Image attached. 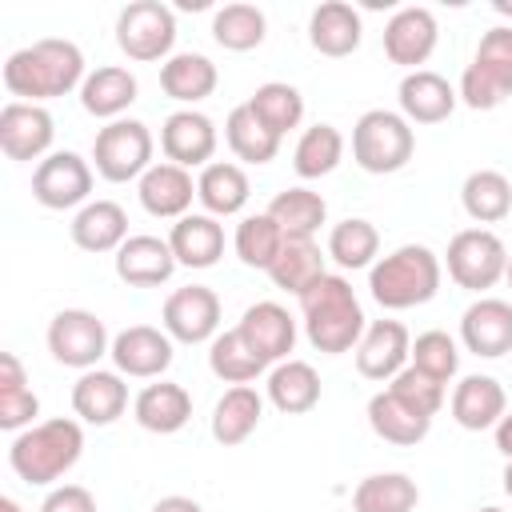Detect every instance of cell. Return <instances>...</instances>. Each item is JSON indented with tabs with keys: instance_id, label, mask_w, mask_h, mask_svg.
<instances>
[{
	"instance_id": "1",
	"label": "cell",
	"mask_w": 512,
	"mask_h": 512,
	"mask_svg": "<svg viewBox=\"0 0 512 512\" xmlns=\"http://www.w3.org/2000/svg\"><path fill=\"white\" fill-rule=\"evenodd\" d=\"M84 84V52L72 40H36L28 48H16L4 60V88L20 96L24 104L68 96Z\"/></svg>"
},
{
	"instance_id": "2",
	"label": "cell",
	"mask_w": 512,
	"mask_h": 512,
	"mask_svg": "<svg viewBox=\"0 0 512 512\" xmlns=\"http://www.w3.org/2000/svg\"><path fill=\"white\" fill-rule=\"evenodd\" d=\"M300 316H304V332H308L312 348L328 352V356L352 352L364 336V308H360L352 284L332 272L320 276L300 296Z\"/></svg>"
},
{
	"instance_id": "3",
	"label": "cell",
	"mask_w": 512,
	"mask_h": 512,
	"mask_svg": "<svg viewBox=\"0 0 512 512\" xmlns=\"http://www.w3.org/2000/svg\"><path fill=\"white\" fill-rule=\"evenodd\" d=\"M368 292L388 312L428 304L440 292V256L428 244H400L372 264Z\"/></svg>"
},
{
	"instance_id": "4",
	"label": "cell",
	"mask_w": 512,
	"mask_h": 512,
	"mask_svg": "<svg viewBox=\"0 0 512 512\" xmlns=\"http://www.w3.org/2000/svg\"><path fill=\"white\" fill-rule=\"evenodd\" d=\"M80 452H84L80 424L68 416H56L24 428L8 448V464L24 484H56L68 468H76Z\"/></svg>"
},
{
	"instance_id": "5",
	"label": "cell",
	"mask_w": 512,
	"mask_h": 512,
	"mask_svg": "<svg viewBox=\"0 0 512 512\" xmlns=\"http://www.w3.org/2000/svg\"><path fill=\"white\" fill-rule=\"evenodd\" d=\"M512 96V28L496 24L480 36L472 64L460 76V100L476 112H492Z\"/></svg>"
},
{
	"instance_id": "6",
	"label": "cell",
	"mask_w": 512,
	"mask_h": 512,
	"mask_svg": "<svg viewBox=\"0 0 512 512\" xmlns=\"http://www.w3.org/2000/svg\"><path fill=\"white\" fill-rule=\"evenodd\" d=\"M412 152H416V136L400 112L372 108L352 128V160L372 176L400 172L412 160Z\"/></svg>"
},
{
	"instance_id": "7",
	"label": "cell",
	"mask_w": 512,
	"mask_h": 512,
	"mask_svg": "<svg viewBox=\"0 0 512 512\" xmlns=\"http://www.w3.org/2000/svg\"><path fill=\"white\" fill-rule=\"evenodd\" d=\"M92 160L96 172L108 184H124L136 180L152 168V132L144 120H112L96 132L92 140Z\"/></svg>"
},
{
	"instance_id": "8",
	"label": "cell",
	"mask_w": 512,
	"mask_h": 512,
	"mask_svg": "<svg viewBox=\"0 0 512 512\" xmlns=\"http://www.w3.org/2000/svg\"><path fill=\"white\" fill-rule=\"evenodd\" d=\"M116 44L128 60L152 64L164 60L176 44V16L160 0H132L116 16Z\"/></svg>"
},
{
	"instance_id": "9",
	"label": "cell",
	"mask_w": 512,
	"mask_h": 512,
	"mask_svg": "<svg viewBox=\"0 0 512 512\" xmlns=\"http://www.w3.org/2000/svg\"><path fill=\"white\" fill-rule=\"evenodd\" d=\"M504 268H508V248L496 232L464 228L448 240V276L468 292L492 288L504 276Z\"/></svg>"
},
{
	"instance_id": "10",
	"label": "cell",
	"mask_w": 512,
	"mask_h": 512,
	"mask_svg": "<svg viewBox=\"0 0 512 512\" xmlns=\"http://www.w3.org/2000/svg\"><path fill=\"white\" fill-rule=\"evenodd\" d=\"M48 352L64 364V368H96V360L104 352H112L108 344V328L96 312L84 308H64L52 316L48 324Z\"/></svg>"
},
{
	"instance_id": "11",
	"label": "cell",
	"mask_w": 512,
	"mask_h": 512,
	"mask_svg": "<svg viewBox=\"0 0 512 512\" xmlns=\"http://www.w3.org/2000/svg\"><path fill=\"white\" fill-rule=\"evenodd\" d=\"M88 192H92V164L80 152H48L32 172V196L52 212L88 204Z\"/></svg>"
},
{
	"instance_id": "12",
	"label": "cell",
	"mask_w": 512,
	"mask_h": 512,
	"mask_svg": "<svg viewBox=\"0 0 512 512\" xmlns=\"http://www.w3.org/2000/svg\"><path fill=\"white\" fill-rule=\"evenodd\" d=\"M164 332L180 344H204V340H216V328H220V296L204 284H188V288H176L168 300H164Z\"/></svg>"
},
{
	"instance_id": "13",
	"label": "cell",
	"mask_w": 512,
	"mask_h": 512,
	"mask_svg": "<svg viewBox=\"0 0 512 512\" xmlns=\"http://www.w3.org/2000/svg\"><path fill=\"white\" fill-rule=\"evenodd\" d=\"M412 336L400 320H372L356 344V372L364 380H392L400 368H408Z\"/></svg>"
},
{
	"instance_id": "14",
	"label": "cell",
	"mask_w": 512,
	"mask_h": 512,
	"mask_svg": "<svg viewBox=\"0 0 512 512\" xmlns=\"http://www.w3.org/2000/svg\"><path fill=\"white\" fill-rule=\"evenodd\" d=\"M52 136H56V128H52L48 108L24 104V100L4 104V112H0V148H4L8 160H20V164L40 160L52 148Z\"/></svg>"
},
{
	"instance_id": "15",
	"label": "cell",
	"mask_w": 512,
	"mask_h": 512,
	"mask_svg": "<svg viewBox=\"0 0 512 512\" xmlns=\"http://www.w3.org/2000/svg\"><path fill=\"white\" fill-rule=\"evenodd\" d=\"M436 36H440L436 16L428 8H420V4H408V8L392 12V20L384 24V56L392 64L416 72V64H424L432 56Z\"/></svg>"
},
{
	"instance_id": "16",
	"label": "cell",
	"mask_w": 512,
	"mask_h": 512,
	"mask_svg": "<svg viewBox=\"0 0 512 512\" xmlns=\"http://www.w3.org/2000/svg\"><path fill=\"white\" fill-rule=\"evenodd\" d=\"M112 364L120 376L152 380L172 364V336L152 328V324H132L112 340Z\"/></svg>"
},
{
	"instance_id": "17",
	"label": "cell",
	"mask_w": 512,
	"mask_h": 512,
	"mask_svg": "<svg viewBox=\"0 0 512 512\" xmlns=\"http://www.w3.org/2000/svg\"><path fill=\"white\" fill-rule=\"evenodd\" d=\"M460 340L472 356H484V360L512 352V304L496 296L468 304L460 316Z\"/></svg>"
},
{
	"instance_id": "18",
	"label": "cell",
	"mask_w": 512,
	"mask_h": 512,
	"mask_svg": "<svg viewBox=\"0 0 512 512\" xmlns=\"http://www.w3.org/2000/svg\"><path fill=\"white\" fill-rule=\"evenodd\" d=\"M160 148L168 156V164H180V168H208L212 152H216V124L204 116V112H192V108H180L164 120L160 128Z\"/></svg>"
},
{
	"instance_id": "19",
	"label": "cell",
	"mask_w": 512,
	"mask_h": 512,
	"mask_svg": "<svg viewBox=\"0 0 512 512\" xmlns=\"http://www.w3.org/2000/svg\"><path fill=\"white\" fill-rule=\"evenodd\" d=\"M456 88L440 76V72H428V68H416L400 80L396 88V100H400V116L408 124H440L452 116L456 108Z\"/></svg>"
},
{
	"instance_id": "20",
	"label": "cell",
	"mask_w": 512,
	"mask_h": 512,
	"mask_svg": "<svg viewBox=\"0 0 512 512\" xmlns=\"http://www.w3.org/2000/svg\"><path fill=\"white\" fill-rule=\"evenodd\" d=\"M172 272H176V256H172V244L160 236H128L116 252V276L132 288L168 284Z\"/></svg>"
},
{
	"instance_id": "21",
	"label": "cell",
	"mask_w": 512,
	"mask_h": 512,
	"mask_svg": "<svg viewBox=\"0 0 512 512\" xmlns=\"http://www.w3.org/2000/svg\"><path fill=\"white\" fill-rule=\"evenodd\" d=\"M236 328L244 332V340L256 348V356H260L264 364L284 360V356L292 352V344H296V320H292L288 308H280L276 300L252 304V308L240 316Z\"/></svg>"
},
{
	"instance_id": "22",
	"label": "cell",
	"mask_w": 512,
	"mask_h": 512,
	"mask_svg": "<svg viewBox=\"0 0 512 512\" xmlns=\"http://www.w3.org/2000/svg\"><path fill=\"white\" fill-rule=\"evenodd\" d=\"M192 196H196V184H192L188 168H180V164L164 160V164H152L140 176V204H144L148 216L180 220V216H188Z\"/></svg>"
},
{
	"instance_id": "23",
	"label": "cell",
	"mask_w": 512,
	"mask_h": 512,
	"mask_svg": "<svg viewBox=\"0 0 512 512\" xmlns=\"http://www.w3.org/2000/svg\"><path fill=\"white\" fill-rule=\"evenodd\" d=\"M72 408L84 424H112L116 416H124L128 408V384L120 380V372H100V368H88L76 384H72Z\"/></svg>"
},
{
	"instance_id": "24",
	"label": "cell",
	"mask_w": 512,
	"mask_h": 512,
	"mask_svg": "<svg viewBox=\"0 0 512 512\" xmlns=\"http://www.w3.org/2000/svg\"><path fill=\"white\" fill-rule=\"evenodd\" d=\"M168 244H172L176 264H184V268H212L224 256V228L208 212H188V216H180L172 224Z\"/></svg>"
},
{
	"instance_id": "25",
	"label": "cell",
	"mask_w": 512,
	"mask_h": 512,
	"mask_svg": "<svg viewBox=\"0 0 512 512\" xmlns=\"http://www.w3.org/2000/svg\"><path fill=\"white\" fill-rule=\"evenodd\" d=\"M508 412V400H504V388L496 376H464L452 392V420L468 432H484V428H496L500 416Z\"/></svg>"
},
{
	"instance_id": "26",
	"label": "cell",
	"mask_w": 512,
	"mask_h": 512,
	"mask_svg": "<svg viewBox=\"0 0 512 512\" xmlns=\"http://www.w3.org/2000/svg\"><path fill=\"white\" fill-rule=\"evenodd\" d=\"M132 412H136V424L140 428H148L156 436H172V432H180L192 420V396H188L184 384L160 380V384L140 388Z\"/></svg>"
},
{
	"instance_id": "27",
	"label": "cell",
	"mask_w": 512,
	"mask_h": 512,
	"mask_svg": "<svg viewBox=\"0 0 512 512\" xmlns=\"http://www.w3.org/2000/svg\"><path fill=\"white\" fill-rule=\"evenodd\" d=\"M128 240V212L116 200H88L72 216V244L84 252H120Z\"/></svg>"
},
{
	"instance_id": "28",
	"label": "cell",
	"mask_w": 512,
	"mask_h": 512,
	"mask_svg": "<svg viewBox=\"0 0 512 512\" xmlns=\"http://www.w3.org/2000/svg\"><path fill=\"white\" fill-rule=\"evenodd\" d=\"M360 12L344 0H324L320 8H312V20H308V40L316 52L324 56H352L360 48Z\"/></svg>"
},
{
	"instance_id": "29",
	"label": "cell",
	"mask_w": 512,
	"mask_h": 512,
	"mask_svg": "<svg viewBox=\"0 0 512 512\" xmlns=\"http://www.w3.org/2000/svg\"><path fill=\"white\" fill-rule=\"evenodd\" d=\"M260 416H264V396L252 384H232L216 400V408H212V436H216V444H224V448L244 444L256 432Z\"/></svg>"
},
{
	"instance_id": "30",
	"label": "cell",
	"mask_w": 512,
	"mask_h": 512,
	"mask_svg": "<svg viewBox=\"0 0 512 512\" xmlns=\"http://www.w3.org/2000/svg\"><path fill=\"white\" fill-rule=\"evenodd\" d=\"M136 76L128 72V68H120V64H104V68H96V72H88L84 76V84H80V104H84V112L88 116H96V120H120V112L136 100Z\"/></svg>"
},
{
	"instance_id": "31",
	"label": "cell",
	"mask_w": 512,
	"mask_h": 512,
	"mask_svg": "<svg viewBox=\"0 0 512 512\" xmlns=\"http://www.w3.org/2000/svg\"><path fill=\"white\" fill-rule=\"evenodd\" d=\"M368 424H372V432H376L380 440L408 448V444H420V440L428 436L432 416L408 408L392 388H384V392H376V396L368 400Z\"/></svg>"
},
{
	"instance_id": "32",
	"label": "cell",
	"mask_w": 512,
	"mask_h": 512,
	"mask_svg": "<svg viewBox=\"0 0 512 512\" xmlns=\"http://www.w3.org/2000/svg\"><path fill=\"white\" fill-rule=\"evenodd\" d=\"M268 400L284 412V416H304L320 404V376L312 364L304 360H280L268 372Z\"/></svg>"
},
{
	"instance_id": "33",
	"label": "cell",
	"mask_w": 512,
	"mask_h": 512,
	"mask_svg": "<svg viewBox=\"0 0 512 512\" xmlns=\"http://www.w3.org/2000/svg\"><path fill=\"white\" fill-rule=\"evenodd\" d=\"M160 88L180 104H196L216 92V64L204 52H176L160 64Z\"/></svg>"
},
{
	"instance_id": "34",
	"label": "cell",
	"mask_w": 512,
	"mask_h": 512,
	"mask_svg": "<svg viewBox=\"0 0 512 512\" xmlns=\"http://www.w3.org/2000/svg\"><path fill=\"white\" fill-rule=\"evenodd\" d=\"M248 176L232 160H212L196 180V200L208 216H236L248 204Z\"/></svg>"
},
{
	"instance_id": "35",
	"label": "cell",
	"mask_w": 512,
	"mask_h": 512,
	"mask_svg": "<svg viewBox=\"0 0 512 512\" xmlns=\"http://www.w3.org/2000/svg\"><path fill=\"white\" fill-rule=\"evenodd\" d=\"M268 216L280 224V232H284L288 240H312V236L320 232L324 216H328V204H324V196L312 192V188H284V192L272 196Z\"/></svg>"
},
{
	"instance_id": "36",
	"label": "cell",
	"mask_w": 512,
	"mask_h": 512,
	"mask_svg": "<svg viewBox=\"0 0 512 512\" xmlns=\"http://www.w3.org/2000/svg\"><path fill=\"white\" fill-rule=\"evenodd\" d=\"M460 204L476 224H500L512 212V184L496 168H476L460 188Z\"/></svg>"
},
{
	"instance_id": "37",
	"label": "cell",
	"mask_w": 512,
	"mask_h": 512,
	"mask_svg": "<svg viewBox=\"0 0 512 512\" xmlns=\"http://www.w3.org/2000/svg\"><path fill=\"white\" fill-rule=\"evenodd\" d=\"M268 276H272L276 288L304 296L320 276H328V272H324V252H320V244H316V240H288V236H284V248H280V256L272 260Z\"/></svg>"
},
{
	"instance_id": "38",
	"label": "cell",
	"mask_w": 512,
	"mask_h": 512,
	"mask_svg": "<svg viewBox=\"0 0 512 512\" xmlns=\"http://www.w3.org/2000/svg\"><path fill=\"white\" fill-rule=\"evenodd\" d=\"M416 504H420V488L404 472L364 476L356 484V492H352V508L356 512H412Z\"/></svg>"
},
{
	"instance_id": "39",
	"label": "cell",
	"mask_w": 512,
	"mask_h": 512,
	"mask_svg": "<svg viewBox=\"0 0 512 512\" xmlns=\"http://www.w3.org/2000/svg\"><path fill=\"white\" fill-rule=\"evenodd\" d=\"M224 140H228L232 156L244 160V164H268V160H276V152H280V136L268 132V128L256 120V112H252L248 104H236V108L228 112V120H224Z\"/></svg>"
},
{
	"instance_id": "40",
	"label": "cell",
	"mask_w": 512,
	"mask_h": 512,
	"mask_svg": "<svg viewBox=\"0 0 512 512\" xmlns=\"http://www.w3.org/2000/svg\"><path fill=\"white\" fill-rule=\"evenodd\" d=\"M36 412H40V400L24 380V364L12 352H0V428L4 432L32 428Z\"/></svg>"
},
{
	"instance_id": "41",
	"label": "cell",
	"mask_w": 512,
	"mask_h": 512,
	"mask_svg": "<svg viewBox=\"0 0 512 512\" xmlns=\"http://www.w3.org/2000/svg\"><path fill=\"white\" fill-rule=\"evenodd\" d=\"M340 156H344V136H340V128H332V124H312V128H304L300 140H296L292 168H296L300 180H320V176H328V172L340 164Z\"/></svg>"
},
{
	"instance_id": "42",
	"label": "cell",
	"mask_w": 512,
	"mask_h": 512,
	"mask_svg": "<svg viewBox=\"0 0 512 512\" xmlns=\"http://www.w3.org/2000/svg\"><path fill=\"white\" fill-rule=\"evenodd\" d=\"M208 368L220 376V380H228V384H248V380H256L268 364L256 356V348L244 340V332L240 328H232V332H220L212 344H208Z\"/></svg>"
},
{
	"instance_id": "43",
	"label": "cell",
	"mask_w": 512,
	"mask_h": 512,
	"mask_svg": "<svg viewBox=\"0 0 512 512\" xmlns=\"http://www.w3.org/2000/svg\"><path fill=\"white\" fill-rule=\"evenodd\" d=\"M248 108H252L256 120H260L268 132H276V136L292 132V128L304 120V96H300L292 84H284V80H268V84H260V88L252 92Z\"/></svg>"
},
{
	"instance_id": "44",
	"label": "cell",
	"mask_w": 512,
	"mask_h": 512,
	"mask_svg": "<svg viewBox=\"0 0 512 512\" xmlns=\"http://www.w3.org/2000/svg\"><path fill=\"white\" fill-rule=\"evenodd\" d=\"M236 256H240V264H248V268H272V260L280 256V248H284V232H280V224L268 216V212H256V216H244L240 224H236Z\"/></svg>"
},
{
	"instance_id": "45",
	"label": "cell",
	"mask_w": 512,
	"mask_h": 512,
	"mask_svg": "<svg viewBox=\"0 0 512 512\" xmlns=\"http://www.w3.org/2000/svg\"><path fill=\"white\" fill-rule=\"evenodd\" d=\"M376 252H380V232H376L372 220L348 216V220H340V224L328 232V256H332L340 268H368Z\"/></svg>"
},
{
	"instance_id": "46",
	"label": "cell",
	"mask_w": 512,
	"mask_h": 512,
	"mask_svg": "<svg viewBox=\"0 0 512 512\" xmlns=\"http://www.w3.org/2000/svg\"><path fill=\"white\" fill-rule=\"evenodd\" d=\"M264 28H268V20H264V12H260L256 4H224V8L212 16V36H216V44L228 48V52H248V48H256V44L264 40Z\"/></svg>"
},
{
	"instance_id": "47",
	"label": "cell",
	"mask_w": 512,
	"mask_h": 512,
	"mask_svg": "<svg viewBox=\"0 0 512 512\" xmlns=\"http://www.w3.org/2000/svg\"><path fill=\"white\" fill-rule=\"evenodd\" d=\"M412 364L420 368V372H428V376H436V380H452L456 376V368H460V352H456V340L448 336V332H440V328H432V332H420L416 336V344H412Z\"/></svg>"
},
{
	"instance_id": "48",
	"label": "cell",
	"mask_w": 512,
	"mask_h": 512,
	"mask_svg": "<svg viewBox=\"0 0 512 512\" xmlns=\"http://www.w3.org/2000/svg\"><path fill=\"white\" fill-rule=\"evenodd\" d=\"M388 388H392L408 408H416V412H424V416H436V412H440V404H444V380H436V376L420 372L416 364L400 368V372L388 380Z\"/></svg>"
},
{
	"instance_id": "49",
	"label": "cell",
	"mask_w": 512,
	"mask_h": 512,
	"mask_svg": "<svg viewBox=\"0 0 512 512\" xmlns=\"http://www.w3.org/2000/svg\"><path fill=\"white\" fill-rule=\"evenodd\" d=\"M40 512H96V500L84 484H60L44 496Z\"/></svg>"
},
{
	"instance_id": "50",
	"label": "cell",
	"mask_w": 512,
	"mask_h": 512,
	"mask_svg": "<svg viewBox=\"0 0 512 512\" xmlns=\"http://www.w3.org/2000/svg\"><path fill=\"white\" fill-rule=\"evenodd\" d=\"M152 512H204V508L192 496H164V500L152 504Z\"/></svg>"
},
{
	"instance_id": "51",
	"label": "cell",
	"mask_w": 512,
	"mask_h": 512,
	"mask_svg": "<svg viewBox=\"0 0 512 512\" xmlns=\"http://www.w3.org/2000/svg\"><path fill=\"white\" fill-rule=\"evenodd\" d=\"M496 448L504 452V460H512V412H504L496 424Z\"/></svg>"
},
{
	"instance_id": "52",
	"label": "cell",
	"mask_w": 512,
	"mask_h": 512,
	"mask_svg": "<svg viewBox=\"0 0 512 512\" xmlns=\"http://www.w3.org/2000/svg\"><path fill=\"white\" fill-rule=\"evenodd\" d=\"M0 512H20V504H16L12 496H4V500H0Z\"/></svg>"
},
{
	"instance_id": "53",
	"label": "cell",
	"mask_w": 512,
	"mask_h": 512,
	"mask_svg": "<svg viewBox=\"0 0 512 512\" xmlns=\"http://www.w3.org/2000/svg\"><path fill=\"white\" fill-rule=\"evenodd\" d=\"M504 492H508V496H512V460H508V464H504Z\"/></svg>"
},
{
	"instance_id": "54",
	"label": "cell",
	"mask_w": 512,
	"mask_h": 512,
	"mask_svg": "<svg viewBox=\"0 0 512 512\" xmlns=\"http://www.w3.org/2000/svg\"><path fill=\"white\" fill-rule=\"evenodd\" d=\"M492 8H496V12H500V16H512V4H508V0H496V4H492Z\"/></svg>"
},
{
	"instance_id": "55",
	"label": "cell",
	"mask_w": 512,
	"mask_h": 512,
	"mask_svg": "<svg viewBox=\"0 0 512 512\" xmlns=\"http://www.w3.org/2000/svg\"><path fill=\"white\" fill-rule=\"evenodd\" d=\"M504 280H508V288H512V256H508V268H504Z\"/></svg>"
},
{
	"instance_id": "56",
	"label": "cell",
	"mask_w": 512,
	"mask_h": 512,
	"mask_svg": "<svg viewBox=\"0 0 512 512\" xmlns=\"http://www.w3.org/2000/svg\"><path fill=\"white\" fill-rule=\"evenodd\" d=\"M480 512H504V508H480Z\"/></svg>"
}]
</instances>
